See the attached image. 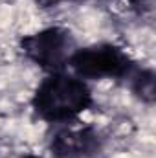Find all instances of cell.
<instances>
[{
  "label": "cell",
  "mask_w": 156,
  "mask_h": 158,
  "mask_svg": "<svg viewBox=\"0 0 156 158\" xmlns=\"http://www.w3.org/2000/svg\"><path fill=\"white\" fill-rule=\"evenodd\" d=\"M22 52L30 61L46 70L57 72L68 64L74 53L70 31L63 28H48L22 39Z\"/></svg>",
  "instance_id": "2"
},
{
  "label": "cell",
  "mask_w": 156,
  "mask_h": 158,
  "mask_svg": "<svg viewBox=\"0 0 156 158\" xmlns=\"http://www.w3.org/2000/svg\"><path fill=\"white\" fill-rule=\"evenodd\" d=\"M92 103L88 86L77 77L53 74L35 92L33 107L48 121H66L86 110Z\"/></svg>",
  "instance_id": "1"
},
{
  "label": "cell",
  "mask_w": 156,
  "mask_h": 158,
  "mask_svg": "<svg viewBox=\"0 0 156 158\" xmlns=\"http://www.w3.org/2000/svg\"><path fill=\"white\" fill-rule=\"evenodd\" d=\"M61 2H64V0H37V4H39L40 7H50V6H57V4H61Z\"/></svg>",
  "instance_id": "6"
},
{
  "label": "cell",
  "mask_w": 156,
  "mask_h": 158,
  "mask_svg": "<svg viewBox=\"0 0 156 158\" xmlns=\"http://www.w3.org/2000/svg\"><path fill=\"white\" fill-rule=\"evenodd\" d=\"M129 2H132V4H143V2H147V0H129Z\"/></svg>",
  "instance_id": "7"
},
{
  "label": "cell",
  "mask_w": 156,
  "mask_h": 158,
  "mask_svg": "<svg viewBox=\"0 0 156 158\" xmlns=\"http://www.w3.org/2000/svg\"><path fill=\"white\" fill-rule=\"evenodd\" d=\"M99 147L97 134L88 129H66L51 142V151L57 158H86Z\"/></svg>",
  "instance_id": "4"
},
{
  "label": "cell",
  "mask_w": 156,
  "mask_h": 158,
  "mask_svg": "<svg viewBox=\"0 0 156 158\" xmlns=\"http://www.w3.org/2000/svg\"><path fill=\"white\" fill-rule=\"evenodd\" d=\"M70 66L81 77H121L130 70L129 55L112 44L77 50L70 57Z\"/></svg>",
  "instance_id": "3"
},
{
  "label": "cell",
  "mask_w": 156,
  "mask_h": 158,
  "mask_svg": "<svg viewBox=\"0 0 156 158\" xmlns=\"http://www.w3.org/2000/svg\"><path fill=\"white\" fill-rule=\"evenodd\" d=\"M24 158H39V156H35V155H28V156H24Z\"/></svg>",
  "instance_id": "8"
},
{
  "label": "cell",
  "mask_w": 156,
  "mask_h": 158,
  "mask_svg": "<svg viewBox=\"0 0 156 158\" xmlns=\"http://www.w3.org/2000/svg\"><path fill=\"white\" fill-rule=\"evenodd\" d=\"M154 74L153 72H142L134 79V92L145 99V101H153L154 99Z\"/></svg>",
  "instance_id": "5"
}]
</instances>
